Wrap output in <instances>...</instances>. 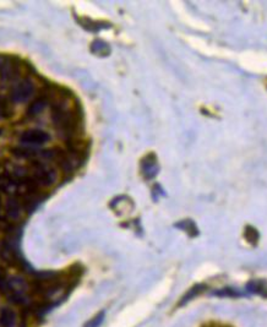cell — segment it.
<instances>
[{
  "instance_id": "6da1fadb",
  "label": "cell",
  "mask_w": 267,
  "mask_h": 327,
  "mask_svg": "<svg viewBox=\"0 0 267 327\" xmlns=\"http://www.w3.org/2000/svg\"><path fill=\"white\" fill-rule=\"evenodd\" d=\"M35 84L31 79L26 77V79L20 80L16 85L14 86L11 90L10 98L14 103H23L34 96L35 93Z\"/></svg>"
},
{
  "instance_id": "7a4b0ae2",
  "label": "cell",
  "mask_w": 267,
  "mask_h": 327,
  "mask_svg": "<svg viewBox=\"0 0 267 327\" xmlns=\"http://www.w3.org/2000/svg\"><path fill=\"white\" fill-rule=\"evenodd\" d=\"M31 179L35 181L36 185L49 186L55 181L56 174L54 169L50 168L46 163L36 162L34 165V174H32Z\"/></svg>"
},
{
  "instance_id": "3957f363",
  "label": "cell",
  "mask_w": 267,
  "mask_h": 327,
  "mask_svg": "<svg viewBox=\"0 0 267 327\" xmlns=\"http://www.w3.org/2000/svg\"><path fill=\"white\" fill-rule=\"evenodd\" d=\"M21 141L23 144L31 145H43L49 141V135L42 130H27L21 135Z\"/></svg>"
},
{
  "instance_id": "277c9868",
  "label": "cell",
  "mask_w": 267,
  "mask_h": 327,
  "mask_svg": "<svg viewBox=\"0 0 267 327\" xmlns=\"http://www.w3.org/2000/svg\"><path fill=\"white\" fill-rule=\"evenodd\" d=\"M23 205L16 199H9L5 204V213L10 221H20L23 216Z\"/></svg>"
},
{
  "instance_id": "5b68a950",
  "label": "cell",
  "mask_w": 267,
  "mask_h": 327,
  "mask_svg": "<svg viewBox=\"0 0 267 327\" xmlns=\"http://www.w3.org/2000/svg\"><path fill=\"white\" fill-rule=\"evenodd\" d=\"M0 326L2 327H16L17 326V315L11 308L0 309Z\"/></svg>"
},
{
  "instance_id": "8992f818",
  "label": "cell",
  "mask_w": 267,
  "mask_h": 327,
  "mask_svg": "<svg viewBox=\"0 0 267 327\" xmlns=\"http://www.w3.org/2000/svg\"><path fill=\"white\" fill-rule=\"evenodd\" d=\"M15 76V67L8 58H3L0 60V79L2 81L11 80Z\"/></svg>"
},
{
  "instance_id": "52a82bcc",
  "label": "cell",
  "mask_w": 267,
  "mask_h": 327,
  "mask_svg": "<svg viewBox=\"0 0 267 327\" xmlns=\"http://www.w3.org/2000/svg\"><path fill=\"white\" fill-rule=\"evenodd\" d=\"M44 107H46V98H37V100H35L34 102L28 106L27 115L31 118L37 117L38 114H41V113L43 112Z\"/></svg>"
},
{
  "instance_id": "ba28073f",
  "label": "cell",
  "mask_w": 267,
  "mask_h": 327,
  "mask_svg": "<svg viewBox=\"0 0 267 327\" xmlns=\"http://www.w3.org/2000/svg\"><path fill=\"white\" fill-rule=\"evenodd\" d=\"M13 114V108H11L10 102L7 97L0 96V119H8Z\"/></svg>"
},
{
  "instance_id": "9c48e42d",
  "label": "cell",
  "mask_w": 267,
  "mask_h": 327,
  "mask_svg": "<svg viewBox=\"0 0 267 327\" xmlns=\"http://www.w3.org/2000/svg\"><path fill=\"white\" fill-rule=\"evenodd\" d=\"M15 156L20 157V158H31V157L37 156L38 152L35 148L31 147H16L11 151Z\"/></svg>"
},
{
  "instance_id": "30bf717a",
  "label": "cell",
  "mask_w": 267,
  "mask_h": 327,
  "mask_svg": "<svg viewBox=\"0 0 267 327\" xmlns=\"http://www.w3.org/2000/svg\"><path fill=\"white\" fill-rule=\"evenodd\" d=\"M0 293L5 294V296H10L11 294V285L10 278L5 275V272L0 269Z\"/></svg>"
},
{
  "instance_id": "8fae6325",
  "label": "cell",
  "mask_w": 267,
  "mask_h": 327,
  "mask_svg": "<svg viewBox=\"0 0 267 327\" xmlns=\"http://www.w3.org/2000/svg\"><path fill=\"white\" fill-rule=\"evenodd\" d=\"M0 134H2V130H0Z\"/></svg>"
}]
</instances>
